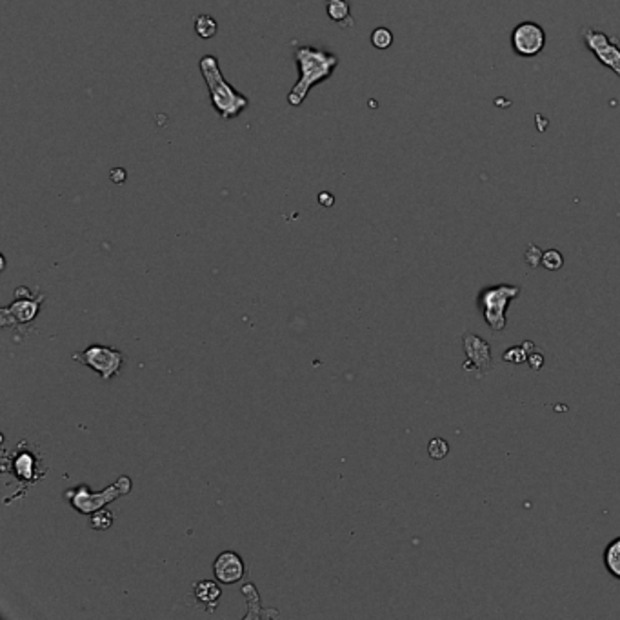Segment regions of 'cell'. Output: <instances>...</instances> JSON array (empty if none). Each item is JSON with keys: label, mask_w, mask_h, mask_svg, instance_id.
Instances as JSON below:
<instances>
[{"label": "cell", "mask_w": 620, "mask_h": 620, "mask_svg": "<svg viewBox=\"0 0 620 620\" xmlns=\"http://www.w3.org/2000/svg\"><path fill=\"white\" fill-rule=\"evenodd\" d=\"M73 360L95 369L104 380H110L111 377L119 375L124 366L122 353L110 346H103V344H93V346L86 347L84 351H78L73 355Z\"/></svg>", "instance_id": "5b68a950"}, {"label": "cell", "mask_w": 620, "mask_h": 620, "mask_svg": "<svg viewBox=\"0 0 620 620\" xmlns=\"http://www.w3.org/2000/svg\"><path fill=\"white\" fill-rule=\"evenodd\" d=\"M542 251H540L539 248L535 244L527 246V251H526V262L527 266H531V268H537V266L542 262Z\"/></svg>", "instance_id": "ffe728a7"}, {"label": "cell", "mask_w": 620, "mask_h": 620, "mask_svg": "<svg viewBox=\"0 0 620 620\" xmlns=\"http://www.w3.org/2000/svg\"><path fill=\"white\" fill-rule=\"evenodd\" d=\"M213 573L215 579L222 584H235L242 580L246 573L244 562L241 557L233 551H224L216 557L215 564H213Z\"/></svg>", "instance_id": "ba28073f"}, {"label": "cell", "mask_w": 620, "mask_h": 620, "mask_svg": "<svg viewBox=\"0 0 620 620\" xmlns=\"http://www.w3.org/2000/svg\"><path fill=\"white\" fill-rule=\"evenodd\" d=\"M518 293H520V288L513 284H497V286L484 288L478 293V308L491 330L502 331L506 327V311L511 300L518 297Z\"/></svg>", "instance_id": "3957f363"}, {"label": "cell", "mask_w": 620, "mask_h": 620, "mask_svg": "<svg viewBox=\"0 0 620 620\" xmlns=\"http://www.w3.org/2000/svg\"><path fill=\"white\" fill-rule=\"evenodd\" d=\"M216 29H219V24L211 15H199L195 19V33L200 38L209 41L216 35Z\"/></svg>", "instance_id": "5bb4252c"}, {"label": "cell", "mask_w": 620, "mask_h": 620, "mask_svg": "<svg viewBox=\"0 0 620 620\" xmlns=\"http://www.w3.org/2000/svg\"><path fill=\"white\" fill-rule=\"evenodd\" d=\"M16 466H19V475L22 478H31L33 471H35V461H33L31 455L22 453L21 458L16 461Z\"/></svg>", "instance_id": "d6986e66"}, {"label": "cell", "mask_w": 620, "mask_h": 620, "mask_svg": "<svg viewBox=\"0 0 620 620\" xmlns=\"http://www.w3.org/2000/svg\"><path fill=\"white\" fill-rule=\"evenodd\" d=\"M544 46H546V31L537 22H522L511 33V48L518 57H537Z\"/></svg>", "instance_id": "52a82bcc"}, {"label": "cell", "mask_w": 620, "mask_h": 620, "mask_svg": "<svg viewBox=\"0 0 620 620\" xmlns=\"http://www.w3.org/2000/svg\"><path fill=\"white\" fill-rule=\"evenodd\" d=\"M326 13L333 22H340V24H344V22L351 16L350 0H327Z\"/></svg>", "instance_id": "4fadbf2b"}, {"label": "cell", "mask_w": 620, "mask_h": 620, "mask_svg": "<svg viewBox=\"0 0 620 620\" xmlns=\"http://www.w3.org/2000/svg\"><path fill=\"white\" fill-rule=\"evenodd\" d=\"M602 559H604V566L609 575L620 580V537L606 546Z\"/></svg>", "instance_id": "7c38bea8"}, {"label": "cell", "mask_w": 620, "mask_h": 620, "mask_svg": "<svg viewBox=\"0 0 620 620\" xmlns=\"http://www.w3.org/2000/svg\"><path fill=\"white\" fill-rule=\"evenodd\" d=\"M542 266L550 271L560 270V268L564 266L562 253H560V251H557V249H547L546 253L542 255Z\"/></svg>", "instance_id": "e0dca14e"}, {"label": "cell", "mask_w": 620, "mask_h": 620, "mask_svg": "<svg viewBox=\"0 0 620 620\" xmlns=\"http://www.w3.org/2000/svg\"><path fill=\"white\" fill-rule=\"evenodd\" d=\"M113 524V513L107 510H97L91 517V527L97 531H104Z\"/></svg>", "instance_id": "2e32d148"}, {"label": "cell", "mask_w": 620, "mask_h": 620, "mask_svg": "<svg viewBox=\"0 0 620 620\" xmlns=\"http://www.w3.org/2000/svg\"><path fill=\"white\" fill-rule=\"evenodd\" d=\"M428 451L429 457L435 458V461H441V458H444L449 453V446L444 438H433V441H429Z\"/></svg>", "instance_id": "ac0fdd59"}, {"label": "cell", "mask_w": 620, "mask_h": 620, "mask_svg": "<svg viewBox=\"0 0 620 620\" xmlns=\"http://www.w3.org/2000/svg\"><path fill=\"white\" fill-rule=\"evenodd\" d=\"M221 595H222L221 588H219L215 582H211V580H200V582L195 584V588H193V599H195L196 604H199L200 608H206V606H208L209 611L215 609Z\"/></svg>", "instance_id": "8fae6325"}, {"label": "cell", "mask_w": 620, "mask_h": 620, "mask_svg": "<svg viewBox=\"0 0 620 620\" xmlns=\"http://www.w3.org/2000/svg\"><path fill=\"white\" fill-rule=\"evenodd\" d=\"M199 68H200V73H202V78L206 80V86H208V93H209V98H211L213 110L219 113V117H221L222 120L237 119L242 111L248 110L249 98L246 97V95H242L241 91L235 90V88L226 80L216 57H213V55H204V57L200 58Z\"/></svg>", "instance_id": "7a4b0ae2"}, {"label": "cell", "mask_w": 620, "mask_h": 620, "mask_svg": "<svg viewBox=\"0 0 620 620\" xmlns=\"http://www.w3.org/2000/svg\"><path fill=\"white\" fill-rule=\"evenodd\" d=\"M318 202H320V206H324V208H331V206L335 204V196L331 195L330 191H324L318 195Z\"/></svg>", "instance_id": "7402d4cb"}, {"label": "cell", "mask_w": 620, "mask_h": 620, "mask_svg": "<svg viewBox=\"0 0 620 620\" xmlns=\"http://www.w3.org/2000/svg\"><path fill=\"white\" fill-rule=\"evenodd\" d=\"M29 298L31 297L16 298L13 306L2 310V318L13 317V320H15V322H21V324L33 320V318H35V315H37L38 308H41V303L44 300V297L41 295V297L35 298V300H29Z\"/></svg>", "instance_id": "30bf717a"}, {"label": "cell", "mask_w": 620, "mask_h": 620, "mask_svg": "<svg viewBox=\"0 0 620 620\" xmlns=\"http://www.w3.org/2000/svg\"><path fill=\"white\" fill-rule=\"evenodd\" d=\"M295 61H297L298 78L288 93V104L298 107L303 106L311 88L331 78V75L339 65V57L331 51H326V49L315 48V46H297Z\"/></svg>", "instance_id": "6da1fadb"}, {"label": "cell", "mask_w": 620, "mask_h": 620, "mask_svg": "<svg viewBox=\"0 0 620 620\" xmlns=\"http://www.w3.org/2000/svg\"><path fill=\"white\" fill-rule=\"evenodd\" d=\"M580 38L586 48L597 57L602 65L609 68L616 77L620 78V48L615 37H608L604 31L593 28V26H582L580 28Z\"/></svg>", "instance_id": "8992f818"}, {"label": "cell", "mask_w": 620, "mask_h": 620, "mask_svg": "<svg viewBox=\"0 0 620 620\" xmlns=\"http://www.w3.org/2000/svg\"><path fill=\"white\" fill-rule=\"evenodd\" d=\"M131 491V480L127 477H120L119 482H115L113 485H110L107 490L100 491V493H91L90 488L86 485H80V488H75V490L65 491V498H70V504L73 508H77L80 513H95L97 510H100L103 506L110 504V502L117 500L122 495L130 493Z\"/></svg>", "instance_id": "277c9868"}, {"label": "cell", "mask_w": 620, "mask_h": 620, "mask_svg": "<svg viewBox=\"0 0 620 620\" xmlns=\"http://www.w3.org/2000/svg\"><path fill=\"white\" fill-rule=\"evenodd\" d=\"M462 344H464L466 355H468L469 362L473 364V369L480 373H488L491 367V350L490 344L482 340L477 335L466 331L462 335Z\"/></svg>", "instance_id": "9c48e42d"}, {"label": "cell", "mask_w": 620, "mask_h": 620, "mask_svg": "<svg viewBox=\"0 0 620 620\" xmlns=\"http://www.w3.org/2000/svg\"><path fill=\"white\" fill-rule=\"evenodd\" d=\"M110 177H111V182L122 184L124 180H126V169H122V167H113Z\"/></svg>", "instance_id": "44dd1931"}, {"label": "cell", "mask_w": 620, "mask_h": 620, "mask_svg": "<svg viewBox=\"0 0 620 620\" xmlns=\"http://www.w3.org/2000/svg\"><path fill=\"white\" fill-rule=\"evenodd\" d=\"M372 44L377 49H388L393 44V33L388 28H377L372 33Z\"/></svg>", "instance_id": "9a60e30c"}]
</instances>
